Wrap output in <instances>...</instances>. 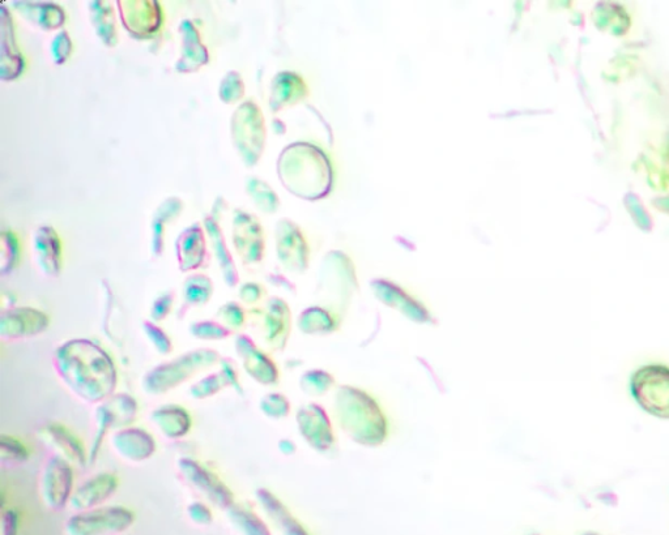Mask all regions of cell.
Here are the masks:
<instances>
[{"instance_id":"6da1fadb","label":"cell","mask_w":669,"mask_h":535,"mask_svg":"<svg viewBox=\"0 0 669 535\" xmlns=\"http://www.w3.org/2000/svg\"><path fill=\"white\" fill-rule=\"evenodd\" d=\"M53 367L61 383L85 404H104L117 393L119 375L114 358L92 338L61 342L53 353Z\"/></svg>"},{"instance_id":"7a4b0ae2","label":"cell","mask_w":669,"mask_h":535,"mask_svg":"<svg viewBox=\"0 0 669 535\" xmlns=\"http://www.w3.org/2000/svg\"><path fill=\"white\" fill-rule=\"evenodd\" d=\"M285 190L305 201L327 198L334 188L335 174L331 158L321 147L306 141L287 145L276 164Z\"/></svg>"},{"instance_id":"3957f363","label":"cell","mask_w":669,"mask_h":535,"mask_svg":"<svg viewBox=\"0 0 669 535\" xmlns=\"http://www.w3.org/2000/svg\"><path fill=\"white\" fill-rule=\"evenodd\" d=\"M334 418L345 435L362 447L377 448L389 440L391 422L378 398L356 385H339Z\"/></svg>"},{"instance_id":"277c9868","label":"cell","mask_w":669,"mask_h":535,"mask_svg":"<svg viewBox=\"0 0 669 535\" xmlns=\"http://www.w3.org/2000/svg\"><path fill=\"white\" fill-rule=\"evenodd\" d=\"M220 359L216 349H191L149 368L142 378L143 392L149 396H164L189 382L199 372L217 366Z\"/></svg>"},{"instance_id":"5b68a950","label":"cell","mask_w":669,"mask_h":535,"mask_svg":"<svg viewBox=\"0 0 669 535\" xmlns=\"http://www.w3.org/2000/svg\"><path fill=\"white\" fill-rule=\"evenodd\" d=\"M230 136L234 149L247 168L257 165L266 149V119L253 100L242 102L230 118Z\"/></svg>"},{"instance_id":"8992f818","label":"cell","mask_w":669,"mask_h":535,"mask_svg":"<svg viewBox=\"0 0 669 535\" xmlns=\"http://www.w3.org/2000/svg\"><path fill=\"white\" fill-rule=\"evenodd\" d=\"M318 290L330 298L332 307L344 311L359 291L356 268L343 251H331L322 260L318 271Z\"/></svg>"},{"instance_id":"52a82bcc","label":"cell","mask_w":669,"mask_h":535,"mask_svg":"<svg viewBox=\"0 0 669 535\" xmlns=\"http://www.w3.org/2000/svg\"><path fill=\"white\" fill-rule=\"evenodd\" d=\"M135 513L125 505L112 504L74 512L67 520V535H119L134 525Z\"/></svg>"},{"instance_id":"ba28073f","label":"cell","mask_w":669,"mask_h":535,"mask_svg":"<svg viewBox=\"0 0 669 535\" xmlns=\"http://www.w3.org/2000/svg\"><path fill=\"white\" fill-rule=\"evenodd\" d=\"M177 472L190 489L198 492L213 507L227 512L236 504V496L227 483L203 462L193 457H181L177 461Z\"/></svg>"},{"instance_id":"9c48e42d","label":"cell","mask_w":669,"mask_h":535,"mask_svg":"<svg viewBox=\"0 0 669 535\" xmlns=\"http://www.w3.org/2000/svg\"><path fill=\"white\" fill-rule=\"evenodd\" d=\"M38 490L46 508L53 512L63 511L74 495L75 466L63 457L51 455L42 465Z\"/></svg>"},{"instance_id":"30bf717a","label":"cell","mask_w":669,"mask_h":535,"mask_svg":"<svg viewBox=\"0 0 669 535\" xmlns=\"http://www.w3.org/2000/svg\"><path fill=\"white\" fill-rule=\"evenodd\" d=\"M633 397L647 413L669 419V368L651 365L639 368L630 382Z\"/></svg>"},{"instance_id":"8fae6325","label":"cell","mask_w":669,"mask_h":535,"mask_svg":"<svg viewBox=\"0 0 669 535\" xmlns=\"http://www.w3.org/2000/svg\"><path fill=\"white\" fill-rule=\"evenodd\" d=\"M296 425L301 438L315 452L328 457L338 453V438L331 419L322 405L315 402L302 405L296 413Z\"/></svg>"},{"instance_id":"7c38bea8","label":"cell","mask_w":669,"mask_h":535,"mask_svg":"<svg viewBox=\"0 0 669 535\" xmlns=\"http://www.w3.org/2000/svg\"><path fill=\"white\" fill-rule=\"evenodd\" d=\"M51 319L41 308L15 306L0 314V340L16 342L40 337L50 328Z\"/></svg>"},{"instance_id":"4fadbf2b","label":"cell","mask_w":669,"mask_h":535,"mask_svg":"<svg viewBox=\"0 0 669 535\" xmlns=\"http://www.w3.org/2000/svg\"><path fill=\"white\" fill-rule=\"evenodd\" d=\"M276 256L285 271L306 272L310 263V247L304 233L296 222L281 218L275 228Z\"/></svg>"},{"instance_id":"5bb4252c","label":"cell","mask_w":669,"mask_h":535,"mask_svg":"<svg viewBox=\"0 0 669 535\" xmlns=\"http://www.w3.org/2000/svg\"><path fill=\"white\" fill-rule=\"evenodd\" d=\"M232 242L245 265H258L266 252L264 229L255 214L234 209L232 218Z\"/></svg>"},{"instance_id":"9a60e30c","label":"cell","mask_w":669,"mask_h":535,"mask_svg":"<svg viewBox=\"0 0 669 535\" xmlns=\"http://www.w3.org/2000/svg\"><path fill=\"white\" fill-rule=\"evenodd\" d=\"M234 352L242 370L253 382L262 387H274L280 382V370L274 359L259 348L254 338L246 333L234 337Z\"/></svg>"},{"instance_id":"2e32d148","label":"cell","mask_w":669,"mask_h":535,"mask_svg":"<svg viewBox=\"0 0 669 535\" xmlns=\"http://www.w3.org/2000/svg\"><path fill=\"white\" fill-rule=\"evenodd\" d=\"M123 28L138 40L155 37L163 27V10L155 0H127L117 2Z\"/></svg>"},{"instance_id":"e0dca14e","label":"cell","mask_w":669,"mask_h":535,"mask_svg":"<svg viewBox=\"0 0 669 535\" xmlns=\"http://www.w3.org/2000/svg\"><path fill=\"white\" fill-rule=\"evenodd\" d=\"M36 435L38 442L48 448L51 455L63 457L75 468L83 469L89 466L88 447H85L82 439L63 423H46L38 428Z\"/></svg>"},{"instance_id":"ac0fdd59","label":"cell","mask_w":669,"mask_h":535,"mask_svg":"<svg viewBox=\"0 0 669 535\" xmlns=\"http://www.w3.org/2000/svg\"><path fill=\"white\" fill-rule=\"evenodd\" d=\"M373 294L383 305L394 308L399 314L416 324H433L434 316L429 308L402 286L385 278L370 282Z\"/></svg>"},{"instance_id":"d6986e66","label":"cell","mask_w":669,"mask_h":535,"mask_svg":"<svg viewBox=\"0 0 669 535\" xmlns=\"http://www.w3.org/2000/svg\"><path fill=\"white\" fill-rule=\"evenodd\" d=\"M264 344L274 353L284 352L292 332V311L280 297L268 298L261 312Z\"/></svg>"},{"instance_id":"ffe728a7","label":"cell","mask_w":669,"mask_h":535,"mask_svg":"<svg viewBox=\"0 0 669 535\" xmlns=\"http://www.w3.org/2000/svg\"><path fill=\"white\" fill-rule=\"evenodd\" d=\"M110 445L119 459L131 464H142L151 460L157 452L155 436L146 428L135 425L113 431Z\"/></svg>"},{"instance_id":"44dd1931","label":"cell","mask_w":669,"mask_h":535,"mask_svg":"<svg viewBox=\"0 0 669 535\" xmlns=\"http://www.w3.org/2000/svg\"><path fill=\"white\" fill-rule=\"evenodd\" d=\"M119 489L118 475L113 472H98L75 487L70 507L74 512L89 511L102 507L113 498Z\"/></svg>"},{"instance_id":"7402d4cb","label":"cell","mask_w":669,"mask_h":535,"mask_svg":"<svg viewBox=\"0 0 669 535\" xmlns=\"http://www.w3.org/2000/svg\"><path fill=\"white\" fill-rule=\"evenodd\" d=\"M24 70L25 58L16 42L14 20L3 4L0 8V79L17 80Z\"/></svg>"},{"instance_id":"603a6c76","label":"cell","mask_w":669,"mask_h":535,"mask_svg":"<svg viewBox=\"0 0 669 535\" xmlns=\"http://www.w3.org/2000/svg\"><path fill=\"white\" fill-rule=\"evenodd\" d=\"M34 260L42 275L49 278L61 276L63 268L62 241L53 226L42 225L32 237Z\"/></svg>"},{"instance_id":"cb8c5ba5","label":"cell","mask_w":669,"mask_h":535,"mask_svg":"<svg viewBox=\"0 0 669 535\" xmlns=\"http://www.w3.org/2000/svg\"><path fill=\"white\" fill-rule=\"evenodd\" d=\"M206 229L199 222L183 229L176 239L178 268L183 273H195L203 268L208 260Z\"/></svg>"},{"instance_id":"d4e9b609","label":"cell","mask_w":669,"mask_h":535,"mask_svg":"<svg viewBox=\"0 0 669 535\" xmlns=\"http://www.w3.org/2000/svg\"><path fill=\"white\" fill-rule=\"evenodd\" d=\"M149 421L165 439L181 440L193 430V415L181 404L166 402L149 413Z\"/></svg>"},{"instance_id":"484cf974","label":"cell","mask_w":669,"mask_h":535,"mask_svg":"<svg viewBox=\"0 0 669 535\" xmlns=\"http://www.w3.org/2000/svg\"><path fill=\"white\" fill-rule=\"evenodd\" d=\"M310 89L304 77L297 72L281 71L271 81L270 101L268 106L272 113H280L287 107L301 104L309 97Z\"/></svg>"},{"instance_id":"4316f807","label":"cell","mask_w":669,"mask_h":535,"mask_svg":"<svg viewBox=\"0 0 669 535\" xmlns=\"http://www.w3.org/2000/svg\"><path fill=\"white\" fill-rule=\"evenodd\" d=\"M181 57L176 63L180 74H194L210 63V51L203 44L202 34L193 21L182 20L180 24Z\"/></svg>"},{"instance_id":"83f0119b","label":"cell","mask_w":669,"mask_h":535,"mask_svg":"<svg viewBox=\"0 0 669 535\" xmlns=\"http://www.w3.org/2000/svg\"><path fill=\"white\" fill-rule=\"evenodd\" d=\"M203 226L208 237H210L213 256H215L217 265H219L224 284L230 289L237 288L241 282L240 272H238L236 260L233 258L219 221L215 220L210 214V216L204 218Z\"/></svg>"},{"instance_id":"f1b7e54d","label":"cell","mask_w":669,"mask_h":535,"mask_svg":"<svg viewBox=\"0 0 669 535\" xmlns=\"http://www.w3.org/2000/svg\"><path fill=\"white\" fill-rule=\"evenodd\" d=\"M342 324V314L331 306H310L297 318V327L306 336L332 335L342 328Z\"/></svg>"},{"instance_id":"f546056e","label":"cell","mask_w":669,"mask_h":535,"mask_svg":"<svg viewBox=\"0 0 669 535\" xmlns=\"http://www.w3.org/2000/svg\"><path fill=\"white\" fill-rule=\"evenodd\" d=\"M255 499L262 511L266 513L270 519L284 535H309L304 526L298 522L289 511L287 505L281 502L278 495L274 494L266 487H259L255 491Z\"/></svg>"},{"instance_id":"4dcf8cb0","label":"cell","mask_w":669,"mask_h":535,"mask_svg":"<svg viewBox=\"0 0 669 535\" xmlns=\"http://www.w3.org/2000/svg\"><path fill=\"white\" fill-rule=\"evenodd\" d=\"M15 10L42 31H58L66 23V11L55 3L14 2Z\"/></svg>"},{"instance_id":"1f68e13d","label":"cell","mask_w":669,"mask_h":535,"mask_svg":"<svg viewBox=\"0 0 669 535\" xmlns=\"http://www.w3.org/2000/svg\"><path fill=\"white\" fill-rule=\"evenodd\" d=\"M183 208H185L183 201L180 198H176V196H172V198L164 200L159 205V208L156 209L155 214H153L151 251L155 258H160L163 255L166 225L172 224L174 220H177L181 216Z\"/></svg>"},{"instance_id":"d6a6232c","label":"cell","mask_w":669,"mask_h":535,"mask_svg":"<svg viewBox=\"0 0 669 535\" xmlns=\"http://www.w3.org/2000/svg\"><path fill=\"white\" fill-rule=\"evenodd\" d=\"M89 16H91L96 36L100 38L102 44L108 47L117 46L118 31L112 3L100 2V0L89 3Z\"/></svg>"},{"instance_id":"836d02e7","label":"cell","mask_w":669,"mask_h":535,"mask_svg":"<svg viewBox=\"0 0 669 535\" xmlns=\"http://www.w3.org/2000/svg\"><path fill=\"white\" fill-rule=\"evenodd\" d=\"M215 293L212 278L204 273H191L182 285L183 305L187 308L204 307L211 302Z\"/></svg>"},{"instance_id":"e575fe53","label":"cell","mask_w":669,"mask_h":535,"mask_svg":"<svg viewBox=\"0 0 669 535\" xmlns=\"http://www.w3.org/2000/svg\"><path fill=\"white\" fill-rule=\"evenodd\" d=\"M233 528L241 535H271L270 528L258 513L242 504H233L227 511Z\"/></svg>"},{"instance_id":"d590c367","label":"cell","mask_w":669,"mask_h":535,"mask_svg":"<svg viewBox=\"0 0 669 535\" xmlns=\"http://www.w3.org/2000/svg\"><path fill=\"white\" fill-rule=\"evenodd\" d=\"M114 431V417L112 410L106 405V402L97 405L95 409V432L88 445L89 466L95 465L100 457L101 449L104 447L105 439L109 432Z\"/></svg>"},{"instance_id":"8d00e7d4","label":"cell","mask_w":669,"mask_h":535,"mask_svg":"<svg viewBox=\"0 0 669 535\" xmlns=\"http://www.w3.org/2000/svg\"><path fill=\"white\" fill-rule=\"evenodd\" d=\"M246 194L253 200L255 207L266 214H274L279 211L280 199L274 188L263 179L254 177L246 178Z\"/></svg>"},{"instance_id":"74e56055","label":"cell","mask_w":669,"mask_h":535,"mask_svg":"<svg viewBox=\"0 0 669 535\" xmlns=\"http://www.w3.org/2000/svg\"><path fill=\"white\" fill-rule=\"evenodd\" d=\"M114 417V431L134 425L139 415V401L131 393L117 392L106 401Z\"/></svg>"},{"instance_id":"f35d334b","label":"cell","mask_w":669,"mask_h":535,"mask_svg":"<svg viewBox=\"0 0 669 535\" xmlns=\"http://www.w3.org/2000/svg\"><path fill=\"white\" fill-rule=\"evenodd\" d=\"M31 459V451L27 444L14 435H0V465L3 468H16L27 464Z\"/></svg>"},{"instance_id":"ab89813d","label":"cell","mask_w":669,"mask_h":535,"mask_svg":"<svg viewBox=\"0 0 669 535\" xmlns=\"http://www.w3.org/2000/svg\"><path fill=\"white\" fill-rule=\"evenodd\" d=\"M336 380L331 372L322 368H311L301 375L300 389L309 397H323L335 387Z\"/></svg>"},{"instance_id":"60d3db41","label":"cell","mask_w":669,"mask_h":535,"mask_svg":"<svg viewBox=\"0 0 669 535\" xmlns=\"http://www.w3.org/2000/svg\"><path fill=\"white\" fill-rule=\"evenodd\" d=\"M189 333L195 340L203 342H216L228 340L233 332L216 319H202L193 321L189 327Z\"/></svg>"},{"instance_id":"b9f144b4","label":"cell","mask_w":669,"mask_h":535,"mask_svg":"<svg viewBox=\"0 0 669 535\" xmlns=\"http://www.w3.org/2000/svg\"><path fill=\"white\" fill-rule=\"evenodd\" d=\"M20 242L14 231H3L2 250H0V275L10 276L19 267L20 263Z\"/></svg>"},{"instance_id":"7bdbcfd3","label":"cell","mask_w":669,"mask_h":535,"mask_svg":"<svg viewBox=\"0 0 669 535\" xmlns=\"http://www.w3.org/2000/svg\"><path fill=\"white\" fill-rule=\"evenodd\" d=\"M259 410L271 421H281L292 412V404L289 398L281 392H268L259 400Z\"/></svg>"},{"instance_id":"ee69618b","label":"cell","mask_w":669,"mask_h":535,"mask_svg":"<svg viewBox=\"0 0 669 535\" xmlns=\"http://www.w3.org/2000/svg\"><path fill=\"white\" fill-rule=\"evenodd\" d=\"M225 388L227 387L219 371H212L190 385L189 396L195 401H206L219 395Z\"/></svg>"},{"instance_id":"f6af8a7d","label":"cell","mask_w":669,"mask_h":535,"mask_svg":"<svg viewBox=\"0 0 669 535\" xmlns=\"http://www.w3.org/2000/svg\"><path fill=\"white\" fill-rule=\"evenodd\" d=\"M142 332L152 349L161 357H168L173 353L174 344L172 337L165 331L160 324L153 323L152 320H144L142 323Z\"/></svg>"},{"instance_id":"bcb514c9","label":"cell","mask_w":669,"mask_h":535,"mask_svg":"<svg viewBox=\"0 0 669 535\" xmlns=\"http://www.w3.org/2000/svg\"><path fill=\"white\" fill-rule=\"evenodd\" d=\"M246 93L244 77L236 70L228 71L219 84V98L224 104L234 105L244 100Z\"/></svg>"},{"instance_id":"7dc6e473","label":"cell","mask_w":669,"mask_h":535,"mask_svg":"<svg viewBox=\"0 0 669 535\" xmlns=\"http://www.w3.org/2000/svg\"><path fill=\"white\" fill-rule=\"evenodd\" d=\"M215 319L225 325L230 332L240 333L246 324V311L244 305L237 301H228L217 308Z\"/></svg>"},{"instance_id":"c3c4849f","label":"cell","mask_w":669,"mask_h":535,"mask_svg":"<svg viewBox=\"0 0 669 535\" xmlns=\"http://www.w3.org/2000/svg\"><path fill=\"white\" fill-rule=\"evenodd\" d=\"M217 371H219L221 378H223L225 387L232 389L237 395H244V385H242L240 371H238L234 359L221 357L219 363H217Z\"/></svg>"},{"instance_id":"681fc988","label":"cell","mask_w":669,"mask_h":535,"mask_svg":"<svg viewBox=\"0 0 669 535\" xmlns=\"http://www.w3.org/2000/svg\"><path fill=\"white\" fill-rule=\"evenodd\" d=\"M72 51H74V44H72L70 34L65 29H62L51 40V61L57 64V66H62V64H65L71 58Z\"/></svg>"},{"instance_id":"f907efd6","label":"cell","mask_w":669,"mask_h":535,"mask_svg":"<svg viewBox=\"0 0 669 535\" xmlns=\"http://www.w3.org/2000/svg\"><path fill=\"white\" fill-rule=\"evenodd\" d=\"M174 302H176V294L172 290H166L157 295L149 307V320L160 324L161 321L168 319L173 312Z\"/></svg>"},{"instance_id":"816d5d0a","label":"cell","mask_w":669,"mask_h":535,"mask_svg":"<svg viewBox=\"0 0 669 535\" xmlns=\"http://www.w3.org/2000/svg\"><path fill=\"white\" fill-rule=\"evenodd\" d=\"M266 295V289L258 282L247 281L238 286V298L245 306H255L262 301Z\"/></svg>"},{"instance_id":"f5cc1de1","label":"cell","mask_w":669,"mask_h":535,"mask_svg":"<svg viewBox=\"0 0 669 535\" xmlns=\"http://www.w3.org/2000/svg\"><path fill=\"white\" fill-rule=\"evenodd\" d=\"M187 516L193 524L198 526H208L213 522V512L210 504L202 502V500H195L187 505Z\"/></svg>"},{"instance_id":"db71d44e","label":"cell","mask_w":669,"mask_h":535,"mask_svg":"<svg viewBox=\"0 0 669 535\" xmlns=\"http://www.w3.org/2000/svg\"><path fill=\"white\" fill-rule=\"evenodd\" d=\"M20 515L15 508H4L2 512V520H0V529L2 535H17L19 530Z\"/></svg>"},{"instance_id":"11a10c76","label":"cell","mask_w":669,"mask_h":535,"mask_svg":"<svg viewBox=\"0 0 669 535\" xmlns=\"http://www.w3.org/2000/svg\"><path fill=\"white\" fill-rule=\"evenodd\" d=\"M278 451L283 456H293L297 452V445L291 439H280L278 442Z\"/></svg>"}]
</instances>
